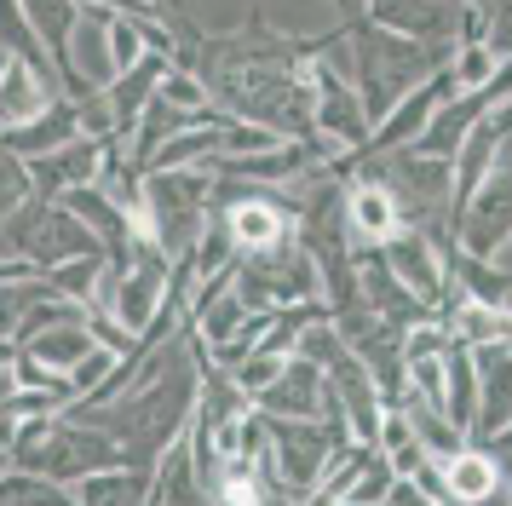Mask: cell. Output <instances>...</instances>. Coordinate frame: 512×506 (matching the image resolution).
<instances>
[{"mask_svg":"<svg viewBox=\"0 0 512 506\" xmlns=\"http://www.w3.org/2000/svg\"><path fill=\"white\" fill-rule=\"evenodd\" d=\"M478 449H484V455L495 460V472H501V483H507V489H512V426H501V432H495V437H484Z\"/></svg>","mask_w":512,"mask_h":506,"instance_id":"obj_13","label":"cell"},{"mask_svg":"<svg viewBox=\"0 0 512 506\" xmlns=\"http://www.w3.org/2000/svg\"><path fill=\"white\" fill-rule=\"evenodd\" d=\"M323 397H328V380L317 363H305L300 351L282 363L277 386L265 391V397H254V414H265V420H317L323 414Z\"/></svg>","mask_w":512,"mask_h":506,"instance_id":"obj_4","label":"cell"},{"mask_svg":"<svg viewBox=\"0 0 512 506\" xmlns=\"http://www.w3.org/2000/svg\"><path fill=\"white\" fill-rule=\"evenodd\" d=\"M438 478H443V489H449V506H489L507 489L501 472H495V460H489L478 443H466L461 455L438 460Z\"/></svg>","mask_w":512,"mask_h":506,"instance_id":"obj_8","label":"cell"},{"mask_svg":"<svg viewBox=\"0 0 512 506\" xmlns=\"http://www.w3.org/2000/svg\"><path fill=\"white\" fill-rule=\"evenodd\" d=\"M202 506H208V501H202Z\"/></svg>","mask_w":512,"mask_h":506,"instance_id":"obj_14","label":"cell"},{"mask_svg":"<svg viewBox=\"0 0 512 506\" xmlns=\"http://www.w3.org/2000/svg\"><path fill=\"white\" fill-rule=\"evenodd\" d=\"M346 41H351V87H357L363 115H369V133L415 87H426L432 75H443L449 58H455V46H420V41H403V35H392V29L369 23L363 6L351 12Z\"/></svg>","mask_w":512,"mask_h":506,"instance_id":"obj_1","label":"cell"},{"mask_svg":"<svg viewBox=\"0 0 512 506\" xmlns=\"http://www.w3.org/2000/svg\"><path fill=\"white\" fill-rule=\"evenodd\" d=\"M443 328L461 351H489V345H512V311L501 305H478V299L449 294L443 299Z\"/></svg>","mask_w":512,"mask_h":506,"instance_id":"obj_7","label":"cell"},{"mask_svg":"<svg viewBox=\"0 0 512 506\" xmlns=\"http://www.w3.org/2000/svg\"><path fill=\"white\" fill-rule=\"evenodd\" d=\"M35 202V179H29V161H18L6 144H0V225L18 213V207Z\"/></svg>","mask_w":512,"mask_h":506,"instance_id":"obj_12","label":"cell"},{"mask_svg":"<svg viewBox=\"0 0 512 506\" xmlns=\"http://www.w3.org/2000/svg\"><path fill=\"white\" fill-rule=\"evenodd\" d=\"M478 368V414H472V443L495 437L501 426H512V345H489L472 351Z\"/></svg>","mask_w":512,"mask_h":506,"instance_id":"obj_5","label":"cell"},{"mask_svg":"<svg viewBox=\"0 0 512 506\" xmlns=\"http://www.w3.org/2000/svg\"><path fill=\"white\" fill-rule=\"evenodd\" d=\"M392 489H397V478H392V466L374 455H363V466H357V478H351V489H346V501L340 506H386L392 501Z\"/></svg>","mask_w":512,"mask_h":506,"instance_id":"obj_11","label":"cell"},{"mask_svg":"<svg viewBox=\"0 0 512 506\" xmlns=\"http://www.w3.org/2000/svg\"><path fill=\"white\" fill-rule=\"evenodd\" d=\"M93 322H58V328H41V334H35V340H24L18 345V351H24L29 363H41L47 368V374H58V380H70V368L75 363H87V357H93Z\"/></svg>","mask_w":512,"mask_h":506,"instance_id":"obj_9","label":"cell"},{"mask_svg":"<svg viewBox=\"0 0 512 506\" xmlns=\"http://www.w3.org/2000/svg\"><path fill=\"white\" fill-rule=\"evenodd\" d=\"M443 98H455V92H449V75H432L426 87H415L392 115H386V121H380V127H374V133H369V150H363V156H392V150H409V144L426 133V121L438 115Z\"/></svg>","mask_w":512,"mask_h":506,"instance_id":"obj_6","label":"cell"},{"mask_svg":"<svg viewBox=\"0 0 512 506\" xmlns=\"http://www.w3.org/2000/svg\"><path fill=\"white\" fill-rule=\"evenodd\" d=\"M380 259H386V271H392L426 311L443 317V299H449V259H455V253H443L438 242L420 236V230H397L392 242L380 248Z\"/></svg>","mask_w":512,"mask_h":506,"instance_id":"obj_2","label":"cell"},{"mask_svg":"<svg viewBox=\"0 0 512 506\" xmlns=\"http://www.w3.org/2000/svg\"><path fill=\"white\" fill-rule=\"evenodd\" d=\"M58 104V81L24 58H0V138L35 127Z\"/></svg>","mask_w":512,"mask_h":506,"instance_id":"obj_3","label":"cell"},{"mask_svg":"<svg viewBox=\"0 0 512 506\" xmlns=\"http://www.w3.org/2000/svg\"><path fill=\"white\" fill-rule=\"evenodd\" d=\"M70 495H75V506H133L139 501V478L116 466V472H93V478H81Z\"/></svg>","mask_w":512,"mask_h":506,"instance_id":"obj_10","label":"cell"}]
</instances>
